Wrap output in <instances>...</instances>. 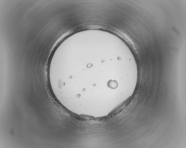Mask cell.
<instances>
[{
    "label": "cell",
    "mask_w": 186,
    "mask_h": 148,
    "mask_svg": "<svg viewBox=\"0 0 186 148\" xmlns=\"http://www.w3.org/2000/svg\"><path fill=\"white\" fill-rule=\"evenodd\" d=\"M130 102V100H127L114 110L111 113V116L116 115L122 111L128 105Z\"/></svg>",
    "instance_id": "6da1fadb"
}]
</instances>
